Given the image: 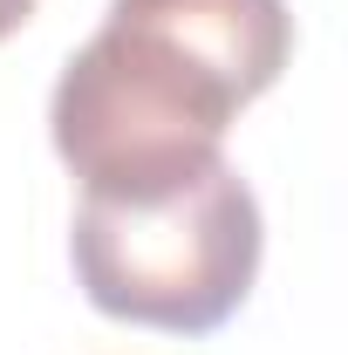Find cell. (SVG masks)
I'll list each match as a JSON object with an SVG mask.
<instances>
[{"instance_id": "cell-1", "label": "cell", "mask_w": 348, "mask_h": 355, "mask_svg": "<svg viewBox=\"0 0 348 355\" xmlns=\"http://www.w3.org/2000/svg\"><path fill=\"white\" fill-rule=\"evenodd\" d=\"M287 55V0H110L48 96L55 157L82 198H164L225 157Z\"/></svg>"}, {"instance_id": "cell-2", "label": "cell", "mask_w": 348, "mask_h": 355, "mask_svg": "<svg viewBox=\"0 0 348 355\" xmlns=\"http://www.w3.org/2000/svg\"><path fill=\"white\" fill-rule=\"evenodd\" d=\"M260 198L225 157L164 198H82L69 225L89 308L164 335L225 328L260 280Z\"/></svg>"}]
</instances>
